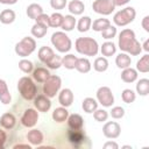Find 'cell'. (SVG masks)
Here are the masks:
<instances>
[{"instance_id": "8fae6325", "label": "cell", "mask_w": 149, "mask_h": 149, "mask_svg": "<svg viewBox=\"0 0 149 149\" xmlns=\"http://www.w3.org/2000/svg\"><path fill=\"white\" fill-rule=\"evenodd\" d=\"M38 121V112L35 108H27L21 115L20 122L26 128H33Z\"/></svg>"}, {"instance_id": "4316f807", "label": "cell", "mask_w": 149, "mask_h": 149, "mask_svg": "<svg viewBox=\"0 0 149 149\" xmlns=\"http://www.w3.org/2000/svg\"><path fill=\"white\" fill-rule=\"evenodd\" d=\"M74 69L80 73H87L91 70V62L87 58H77Z\"/></svg>"}, {"instance_id": "8992f818", "label": "cell", "mask_w": 149, "mask_h": 149, "mask_svg": "<svg viewBox=\"0 0 149 149\" xmlns=\"http://www.w3.org/2000/svg\"><path fill=\"white\" fill-rule=\"evenodd\" d=\"M51 43L59 52H68L72 47V42L70 37L64 31L54 33L51 35Z\"/></svg>"}, {"instance_id": "30bf717a", "label": "cell", "mask_w": 149, "mask_h": 149, "mask_svg": "<svg viewBox=\"0 0 149 149\" xmlns=\"http://www.w3.org/2000/svg\"><path fill=\"white\" fill-rule=\"evenodd\" d=\"M92 8L98 14L109 15L114 12L115 6L112 0H94L92 3Z\"/></svg>"}, {"instance_id": "7c38bea8", "label": "cell", "mask_w": 149, "mask_h": 149, "mask_svg": "<svg viewBox=\"0 0 149 149\" xmlns=\"http://www.w3.org/2000/svg\"><path fill=\"white\" fill-rule=\"evenodd\" d=\"M121 127L116 121H108L102 127V134L107 139H116L120 136Z\"/></svg>"}, {"instance_id": "4fadbf2b", "label": "cell", "mask_w": 149, "mask_h": 149, "mask_svg": "<svg viewBox=\"0 0 149 149\" xmlns=\"http://www.w3.org/2000/svg\"><path fill=\"white\" fill-rule=\"evenodd\" d=\"M34 106L38 112H48L51 107L50 98H48L45 94H37L34 98Z\"/></svg>"}, {"instance_id": "db71d44e", "label": "cell", "mask_w": 149, "mask_h": 149, "mask_svg": "<svg viewBox=\"0 0 149 149\" xmlns=\"http://www.w3.org/2000/svg\"><path fill=\"white\" fill-rule=\"evenodd\" d=\"M14 148H28V149H30L31 147L28 146V144H23V143H21V144H16V146H14Z\"/></svg>"}, {"instance_id": "681fc988", "label": "cell", "mask_w": 149, "mask_h": 149, "mask_svg": "<svg viewBox=\"0 0 149 149\" xmlns=\"http://www.w3.org/2000/svg\"><path fill=\"white\" fill-rule=\"evenodd\" d=\"M142 27L146 31H149V16H144L143 20H142Z\"/></svg>"}, {"instance_id": "5b68a950", "label": "cell", "mask_w": 149, "mask_h": 149, "mask_svg": "<svg viewBox=\"0 0 149 149\" xmlns=\"http://www.w3.org/2000/svg\"><path fill=\"white\" fill-rule=\"evenodd\" d=\"M35 49H36V41L30 36L23 37L20 42L15 44V54L20 57H27L31 55L35 51Z\"/></svg>"}, {"instance_id": "6da1fadb", "label": "cell", "mask_w": 149, "mask_h": 149, "mask_svg": "<svg viewBox=\"0 0 149 149\" xmlns=\"http://www.w3.org/2000/svg\"><path fill=\"white\" fill-rule=\"evenodd\" d=\"M119 48L120 50L130 54L132 56H137L142 51L141 44L135 37V33L128 28L121 30L119 34Z\"/></svg>"}, {"instance_id": "8d00e7d4", "label": "cell", "mask_w": 149, "mask_h": 149, "mask_svg": "<svg viewBox=\"0 0 149 149\" xmlns=\"http://www.w3.org/2000/svg\"><path fill=\"white\" fill-rule=\"evenodd\" d=\"M76 62H77V57L74 55H72V54H68L64 57H62V65L68 70L74 69Z\"/></svg>"}, {"instance_id": "f546056e", "label": "cell", "mask_w": 149, "mask_h": 149, "mask_svg": "<svg viewBox=\"0 0 149 149\" xmlns=\"http://www.w3.org/2000/svg\"><path fill=\"white\" fill-rule=\"evenodd\" d=\"M76 23H77V21H76L73 15H65L63 17V22H62L61 28L65 31H71L76 27Z\"/></svg>"}, {"instance_id": "9a60e30c", "label": "cell", "mask_w": 149, "mask_h": 149, "mask_svg": "<svg viewBox=\"0 0 149 149\" xmlns=\"http://www.w3.org/2000/svg\"><path fill=\"white\" fill-rule=\"evenodd\" d=\"M58 102L63 107H70L73 102V93L70 88H63L58 94Z\"/></svg>"}, {"instance_id": "ba28073f", "label": "cell", "mask_w": 149, "mask_h": 149, "mask_svg": "<svg viewBox=\"0 0 149 149\" xmlns=\"http://www.w3.org/2000/svg\"><path fill=\"white\" fill-rule=\"evenodd\" d=\"M62 86V79L56 74H50L49 78L43 83V94L48 98H54L58 93Z\"/></svg>"}, {"instance_id": "f907efd6", "label": "cell", "mask_w": 149, "mask_h": 149, "mask_svg": "<svg viewBox=\"0 0 149 149\" xmlns=\"http://www.w3.org/2000/svg\"><path fill=\"white\" fill-rule=\"evenodd\" d=\"M113 1V3H114V6L116 7V6H123V5H126V3H128L130 0H112Z\"/></svg>"}, {"instance_id": "603a6c76", "label": "cell", "mask_w": 149, "mask_h": 149, "mask_svg": "<svg viewBox=\"0 0 149 149\" xmlns=\"http://www.w3.org/2000/svg\"><path fill=\"white\" fill-rule=\"evenodd\" d=\"M121 79L125 83H133L137 79V71L130 66L123 69V71L121 72Z\"/></svg>"}, {"instance_id": "f35d334b", "label": "cell", "mask_w": 149, "mask_h": 149, "mask_svg": "<svg viewBox=\"0 0 149 149\" xmlns=\"http://www.w3.org/2000/svg\"><path fill=\"white\" fill-rule=\"evenodd\" d=\"M121 98H122L123 102H126V104H132V102L135 101L136 94H135V92H134L133 90H130V88H125V90L122 91V93H121Z\"/></svg>"}, {"instance_id": "83f0119b", "label": "cell", "mask_w": 149, "mask_h": 149, "mask_svg": "<svg viewBox=\"0 0 149 149\" xmlns=\"http://www.w3.org/2000/svg\"><path fill=\"white\" fill-rule=\"evenodd\" d=\"M15 12L13 9H3L0 13V22L3 24H9L15 21Z\"/></svg>"}, {"instance_id": "d6a6232c", "label": "cell", "mask_w": 149, "mask_h": 149, "mask_svg": "<svg viewBox=\"0 0 149 149\" xmlns=\"http://www.w3.org/2000/svg\"><path fill=\"white\" fill-rule=\"evenodd\" d=\"M93 68L97 72H105L108 69V61L106 57H97L93 63Z\"/></svg>"}, {"instance_id": "52a82bcc", "label": "cell", "mask_w": 149, "mask_h": 149, "mask_svg": "<svg viewBox=\"0 0 149 149\" xmlns=\"http://www.w3.org/2000/svg\"><path fill=\"white\" fill-rule=\"evenodd\" d=\"M135 16H136V10L133 7H126L114 14L113 21L116 26L123 27V26H127L130 22H133Z\"/></svg>"}, {"instance_id": "f5cc1de1", "label": "cell", "mask_w": 149, "mask_h": 149, "mask_svg": "<svg viewBox=\"0 0 149 149\" xmlns=\"http://www.w3.org/2000/svg\"><path fill=\"white\" fill-rule=\"evenodd\" d=\"M143 49L146 51H149V40H146L144 43H143Z\"/></svg>"}, {"instance_id": "7a4b0ae2", "label": "cell", "mask_w": 149, "mask_h": 149, "mask_svg": "<svg viewBox=\"0 0 149 149\" xmlns=\"http://www.w3.org/2000/svg\"><path fill=\"white\" fill-rule=\"evenodd\" d=\"M77 52L84 56H95L99 51L98 42L92 37H78L74 42Z\"/></svg>"}, {"instance_id": "ffe728a7", "label": "cell", "mask_w": 149, "mask_h": 149, "mask_svg": "<svg viewBox=\"0 0 149 149\" xmlns=\"http://www.w3.org/2000/svg\"><path fill=\"white\" fill-rule=\"evenodd\" d=\"M51 116H52V120H54V121L61 123V122L66 121V119H68V116H69V112H68L66 107H63V106H62V107H57V108L54 109Z\"/></svg>"}, {"instance_id": "f6af8a7d", "label": "cell", "mask_w": 149, "mask_h": 149, "mask_svg": "<svg viewBox=\"0 0 149 149\" xmlns=\"http://www.w3.org/2000/svg\"><path fill=\"white\" fill-rule=\"evenodd\" d=\"M50 6L54 9H63L66 6V0H50Z\"/></svg>"}, {"instance_id": "cb8c5ba5", "label": "cell", "mask_w": 149, "mask_h": 149, "mask_svg": "<svg viewBox=\"0 0 149 149\" xmlns=\"http://www.w3.org/2000/svg\"><path fill=\"white\" fill-rule=\"evenodd\" d=\"M130 63H132V58L126 52H121L115 57V64L120 69H126V68L130 66Z\"/></svg>"}, {"instance_id": "74e56055", "label": "cell", "mask_w": 149, "mask_h": 149, "mask_svg": "<svg viewBox=\"0 0 149 149\" xmlns=\"http://www.w3.org/2000/svg\"><path fill=\"white\" fill-rule=\"evenodd\" d=\"M63 15L61 13H54L49 16V27H52V28H58L62 26V22H63Z\"/></svg>"}, {"instance_id": "f1b7e54d", "label": "cell", "mask_w": 149, "mask_h": 149, "mask_svg": "<svg viewBox=\"0 0 149 149\" xmlns=\"http://www.w3.org/2000/svg\"><path fill=\"white\" fill-rule=\"evenodd\" d=\"M100 51H101V55L104 57H109V56H113L116 51V47L113 42L111 41H107L105 43H102L101 48H100Z\"/></svg>"}, {"instance_id": "7dc6e473", "label": "cell", "mask_w": 149, "mask_h": 149, "mask_svg": "<svg viewBox=\"0 0 149 149\" xmlns=\"http://www.w3.org/2000/svg\"><path fill=\"white\" fill-rule=\"evenodd\" d=\"M7 142V134L6 132L2 129V127L0 126V149H3Z\"/></svg>"}, {"instance_id": "4dcf8cb0", "label": "cell", "mask_w": 149, "mask_h": 149, "mask_svg": "<svg viewBox=\"0 0 149 149\" xmlns=\"http://www.w3.org/2000/svg\"><path fill=\"white\" fill-rule=\"evenodd\" d=\"M77 24V29L78 31L80 33H85L90 28H91V24H92V20L90 16H83L79 19V21L76 23Z\"/></svg>"}, {"instance_id": "ac0fdd59", "label": "cell", "mask_w": 149, "mask_h": 149, "mask_svg": "<svg viewBox=\"0 0 149 149\" xmlns=\"http://www.w3.org/2000/svg\"><path fill=\"white\" fill-rule=\"evenodd\" d=\"M33 78L37 81V83H41L43 84L50 76V72L47 68H43V66H36L34 70H33Z\"/></svg>"}, {"instance_id": "9c48e42d", "label": "cell", "mask_w": 149, "mask_h": 149, "mask_svg": "<svg viewBox=\"0 0 149 149\" xmlns=\"http://www.w3.org/2000/svg\"><path fill=\"white\" fill-rule=\"evenodd\" d=\"M97 100L104 107H112L114 104V95L108 86H101L97 91Z\"/></svg>"}, {"instance_id": "484cf974", "label": "cell", "mask_w": 149, "mask_h": 149, "mask_svg": "<svg viewBox=\"0 0 149 149\" xmlns=\"http://www.w3.org/2000/svg\"><path fill=\"white\" fill-rule=\"evenodd\" d=\"M26 13H27V15H28L29 19L36 20V19L43 13V8H42L38 3H30V5L27 7Z\"/></svg>"}, {"instance_id": "d4e9b609", "label": "cell", "mask_w": 149, "mask_h": 149, "mask_svg": "<svg viewBox=\"0 0 149 149\" xmlns=\"http://www.w3.org/2000/svg\"><path fill=\"white\" fill-rule=\"evenodd\" d=\"M81 108L84 109L85 113H93L97 108H98V101L91 97H87L83 100L81 102Z\"/></svg>"}, {"instance_id": "ee69618b", "label": "cell", "mask_w": 149, "mask_h": 149, "mask_svg": "<svg viewBox=\"0 0 149 149\" xmlns=\"http://www.w3.org/2000/svg\"><path fill=\"white\" fill-rule=\"evenodd\" d=\"M109 114H111V116L113 119H121L125 115V109L121 106H115V107H113L111 109V113Z\"/></svg>"}, {"instance_id": "44dd1931", "label": "cell", "mask_w": 149, "mask_h": 149, "mask_svg": "<svg viewBox=\"0 0 149 149\" xmlns=\"http://www.w3.org/2000/svg\"><path fill=\"white\" fill-rule=\"evenodd\" d=\"M0 101L3 105H8L12 101V95H10L7 84L3 79H0Z\"/></svg>"}, {"instance_id": "60d3db41", "label": "cell", "mask_w": 149, "mask_h": 149, "mask_svg": "<svg viewBox=\"0 0 149 149\" xmlns=\"http://www.w3.org/2000/svg\"><path fill=\"white\" fill-rule=\"evenodd\" d=\"M19 68H20V70H21L22 72H24V73H30V72H33V70H34L33 63H31L30 61H28V59H24V58L19 62Z\"/></svg>"}, {"instance_id": "1f68e13d", "label": "cell", "mask_w": 149, "mask_h": 149, "mask_svg": "<svg viewBox=\"0 0 149 149\" xmlns=\"http://www.w3.org/2000/svg\"><path fill=\"white\" fill-rule=\"evenodd\" d=\"M111 24V21L108 19H105V17H100V19H97L93 21V23L91 24L92 29L94 31H101L104 30L105 28H107L108 26Z\"/></svg>"}, {"instance_id": "e0dca14e", "label": "cell", "mask_w": 149, "mask_h": 149, "mask_svg": "<svg viewBox=\"0 0 149 149\" xmlns=\"http://www.w3.org/2000/svg\"><path fill=\"white\" fill-rule=\"evenodd\" d=\"M37 56H38V59H40L43 64L47 65V64L52 59V57L55 56V52H54V50H52L50 47L43 45V47H41V48L38 49Z\"/></svg>"}, {"instance_id": "7bdbcfd3", "label": "cell", "mask_w": 149, "mask_h": 149, "mask_svg": "<svg viewBox=\"0 0 149 149\" xmlns=\"http://www.w3.org/2000/svg\"><path fill=\"white\" fill-rule=\"evenodd\" d=\"M47 66L49 69H58L62 66V57L58 56V55H55L52 57V59L47 64Z\"/></svg>"}, {"instance_id": "b9f144b4", "label": "cell", "mask_w": 149, "mask_h": 149, "mask_svg": "<svg viewBox=\"0 0 149 149\" xmlns=\"http://www.w3.org/2000/svg\"><path fill=\"white\" fill-rule=\"evenodd\" d=\"M93 118H94V120L95 121H98V122H104V121H106L107 119H108V112L107 111H105V109H95L94 112H93Z\"/></svg>"}, {"instance_id": "836d02e7", "label": "cell", "mask_w": 149, "mask_h": 149, "mask_svg": "<svg viewBox=\"0 0 149 149\" xmlns=\"http://www.w3.org/2000/svg\"><path fill=\"white\" fill-rule=\"evenodd\" d=\"M136 71H140V72H143V73H147L149 71V55L148 54H146L144 56H142L137 61Z\"/></svg>"}, {"instance_id": "277c9868", "label": "cell", "mask_w": 149, "mask_h": 149, "mask_svg": "<svg viewBox=\"0 0 149 149\" xmlns=\"http://www.w3.org/2000/svg\"><path fill=\"white\" fill-rule=\"evenodd\" d=\"M66 139L71 147L80 149V148H90L91 144H86V142H90L88 137L86 136L83 128L80 129H71L69 128L66 132Z\"/></svg>"}, {"instance_id": "d6986e66", "label": "cell", "mask_w": 149, "mask_h": 149, "mask_svg": "<svg viewBox=\"0 0 149 149\" xmlns=\"http://www.w3.org/2000/svg\"><path fill=\"white\" fill-rule=\"evenodd\" d=\"M66 121H68V127L71 129H80L84 126V119L81 118V115H79L77 113L70 114L68 116Z\"/></svg>"}, {"instance_id": "e575fe53", "label": "cell", "mask_w": 149, "mask_h": 149, "mask_svg": "<svg viewBox=\"0 0 149 149\" xmlns=\"http://www.w3.org/2000/svg\"><path fill=\"white\" fill-rule=\"evenodd\" d=\"M136 92L140 95H148L149 93V79L142 78L136 84Z\"/></svg>"}, {"instance_id": "ab89813d", "label": "cell", "mask_w": 149, "mask_h": 149, "mask_svg": "<svg viewBox=\"0 0 149 149\" xmlns=\"http://www.w3.org/2000/svg\"><path fill=\"white\" fill-rule=\"evenodd\" d=\"M100 33H101V36H102L104 38H106V40H111V38L115 37V35H116V27L109 24L107 28H105V29L101 30Z\"/></svg>"}, {"instance_id": "2e32d148", "label": "cell", "mask_w": 149, "mask_h": 149, "mask_svg": "<svg viewBox=\"0 0 149 149\" xmlns=\"http://www.w3.org/2000/svg\"><path fill=\"white\" fill-rule=\"evenodd\" d=\"M16 125V118L14 116L13 113L10 112H7V113H3L0 118V126L3 128V129H7V130H10L15 127Z\"/></svg>"}, {"instance_id": "7402d4cb", "label": "cell", "mask_w": 149, "mask_h": 149, "mask_svg": "<svg viewBox=\"0 0 149 149\" xmlns=\"http://www.w3.org/2000/svg\"><path fill=\"white\" fill-rule=\"evenodd\" d=\"M69 12L73 15H80L85 10V5L80 0H71L68 5Z\"/></svg>"}, {"instance_id": "816d5d0a", "label": "cell", "mask_w": 149, "mask_h": 149, "mask_svg": "<svg viewBox=\"0 0 149 149\" xmlns=\"http://www.w3.org/2000/svg\"><path fill=\"white\" fill-rule=\"evenodd\" d=\"M16 2L17 0H0V3H3V5H14Z\"/></svg>"}, {"instance_id": "d590c367", "label": "cell", "mask_w": 149, "mask_h": 149, "mask_svg": "<svg viewBox=\"0 0 149 149\" xmlns=\"http://www.w3.org/2000/svg\"><path fill=\"white\" fill-rule=\"evenodd\" d=\"M47 31H48V27L42 26V24H40L37 22H35V24L31 27V35L34 37H37V38L44 37L45 34H47Z\"/></svg>"}, {"instance_id": "bcb514c9", "label": "cell", "mask_w": 149, "mask_h": 149, "mask_svg": "<svg viewBox=\"0 0 149 149\" xmlns=\"http://www.w3.org/2000/svg\"><path fill=\"white\" fill-rule=\"evenodd\" d=\"M35 22H37V23H40V24L45 26V27H48V28H49V15H47V14L42 13V14H41L36 20H35Z\"/></svg>"}, {"instance_id": "5bb4252c", "label": "cell", "mask_w": 149, "mask_h": 149, "mask_svg": "<svg viewBox=\"0 0 149 149\" xmlns=\"http://www.w3.org/2000/svg\"><path fill=\"white\" fill-rule=\"evenodd\" d=\"M28 142L31 144V146H36V147H40L44 140L43 137V134L40 129H30L27 135H26Z\"/></svg>"}, {"instance_id": "3957f363", "label": "cell", "mask_w": 149, "mask_h": 149, "mask_svg": "<svg viewBox=\"0 0 149 149\" xmlns=\"http://www.w3.org/2000/svg\"><path fill=\"white\" fill-rule=\"evenodd\" d=\"M17 91L20 93V95L29 101V100H34V98L37 95V86L36 84L33 81L31 78L24 76L22 78L19 79L17 81Z\"/></svg>"}, {"instance_id": "c3c4849f", "label": "cell", "mask_w": 149, "mask_h": 149, "mask_svg": "<svg viewBox=\"0 0 149 149\" xmlns=\"http://www.w3.org/2000/svg\"><path fill=\"white\" fill-rule=\"evenodd\" d=\"M102 148H104V149H118L119 146H118V143H115V142H113V141H107L106 143H104Z\"/></svg>"}]
</instances>
